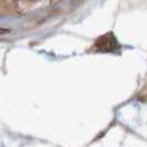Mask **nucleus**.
I'll list each match as a JSON object with an SVG mask.
<instances>
[{"label":"nucleus","mask_w":147,"mask_h":147,"mask_svg":"<svg viewBox=\"0 0 147 147\" xmlns=\"http://www.w3.org/2000/svg\"><path fill=\"white\" fill-rule=\"evenodd\" d=\"M95 48L100 52H113L118 48L117 40L113 33H106L97 39Z\"/></svg>","instance_id":"1"}]
</instances>
